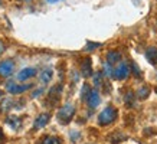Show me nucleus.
Listing matches in <instances>:
<instances>
[{
  "instance_id": "f257e3e1",
  "label": "nucleus",
  "mask_w": 157,
  "mask_h": 144,
  "mask_svg": "<svg viewBox=\"0 0 157 144\" xmlns=\"http://www.w3.org/2000/svg\"><path fill=\"white\" fill-rule=\"evenodd\" d=\"M74 115H75V107L72 104H65L61 110L58 111V123H61L63 125L69 124L71 120L74 118Z\"/></svg>"
},
{
  "instance_id": "f03ea898",
  "label": "nucleus",
  "mask_w": 157,
  "mask_h": 144,
  "mask_svg": "<svg viewBox=\"0 0 157 144\" xmlns=\"http://www.w3.org/2000/svg\"><path fill=\"white\" fill-rule=\"evenodd\" d=\"M117 115H118V111L115 110L114 107H107L98 115V123H100V125H109L111 123L115 121Z\"/></svg>"
},
{
  "instance_id": "7ed1b4c3",
  "label": "nucleus",
  "mask_w": 157,
  "mask_h": 144,
  "mask_svg": "<svg viewBox=\"0 0 157 144\" xmlns=\"http://www.w3.org/2000/svg\"><path fill=\"white\" fill-rule=\"evenodd\" d=\"M128 74H130L128 65L125 62H120L114 68V71H113V78L117 79V81H123V79H125V78L128 77Z\"/></svg>"
},
{
  "instance_id": "20e7f679",
  "label": "nucleus",
  "mask_w": 157,
  "mask_h": 144,
  "mask_svg": "<svg viewBox=\"0 0 157 144\" xmlns=\"http://www.w3.org/2000/svg\"><path fill=\"white\" fill-rule=\"evenodd\" d=\"M29 88H32V84H26V85H17V84H13V82H9L7 84V91L13 95H17L20 92L28 91Z\"/></svg>"
},
{
  "instance_id": "39448f33",
  "label": "nucleus",
  "mask_w": 157,
  "mask_h": 144,
  "mask_svg": "<svg viewBox=\"0 0 157 144\" xmlns=\"http://www.w3.org/2000/svg\"><path fill=\"white\" fill-rule=\"evenodd\" d=\"M86 102H88V107H90V108H97V107L100 105L101 98H100L98 91H95V89H91L90 95H88V98H86Z\"/></svg>"
},
{
  "instance_id": "423d86ee",
  "label": "nucleus",
  "mask_w": 157,
  "mask_h": 144,
  "mask_svg": "<svg viewBox=\"0 0 157 144\" xmlns=\"http://www.w3.org/2000/svg\"><path fill=\"white\" fill-rule=\"evenodd\" d=\"M13 68H14L13 61H10V59L3 61V62L0 63V75L2 77H9L10 74L13 72Z\"/></svg>"
},
{
  "instance_id": "0eeeda50",
  "label": "nucleus",
  "mask_w": 157,
  "mask_h": 144,
  "mask_svg": "<svg viewBox=\"0 0 157 144\" xmlns=\"http://www.w3.org/2000/svg\"><path fill=\"white\" fill-rule=\"evenodd\" d=\"M81 75L84 78H90L92 75V63L90 58H85L81 63Z\"/></svg>"
},
{
  "instance_id": "6e6552de",
  "label": "nucleus",
  "mask_w": 157,
  "mask_h": 144,
  "mask_svg": "<svg viewBox=\"0 0 157 144\" xmlns=\"http://www.w3.org/2000/svg\"><path fill=\"white\" fill-rule=\"evenodd\" d=\"M49 120H51V115L49 114H40L35 120V124H33V128L35 130H39V128H43L45 125L49 123Z\"/></svg>"
},
{
  "instance_id": "1a4fd4ad",
  "label": "nucleus",
  "mask_w": 157,
  "mask_h": 144,
  "mask_svg": "<svg viewBox=\"0 0 157 144\" xmlns=\"http://www.w3.org/2000/svg\"><path fill=\"white\" fill-rule=\"evenodd\" d=\"M35 75H36V69H33V68H25V69H22L17 74V79L19 81H25V79L35 77Z\"/></svg>"
},
{
  "instance_id": "9d476101",
  "label": "nucleus",
  "mask_w": 157,
  "mask_h": 144,
  "mask_svg": "<svg viewBox=\"0 0 157 144\" xmlns=\"http://www.w3.org/2000/svg\"><path fill=\"white\" fill-rule=\"evenodd\" d=\"M6 124L9 125L12 130H19L20 127H22V120H20L19 117H16V115H12V117H9L7 120H6Z\"/></svg>"
},
{
  "instance_id": "9b49d317",
  "label": "nucleus",
  "mask_w": 157,
  "mask_h": 144,
  "mask_svg": "<svg viewBox=\"0 0 157 144\" xmlns=\"http://www.w3.org/2000/svg\"><path fill=\"white\" fill-rule=\"evenodd\" d=\"M120 61H121V53H120L118 51H109V52L107 53V62H108L109 65L120 63Z\"/></svg>"
},
{
  "instance_id": "f8f14e48",
  "label": "nucleus",
  "mask_w": 157,
  "mask_h": 144,
  "mask_svg": "<svg viewBox=\"0 0 157 144\" xmlns=\"http://www.w3.org/2000/svg\"><path fill=\"white\" fill-rule=\"evenodd\" d=\"M61 89H62V86L56 85L49 91V101H51V104H56L58 101H59V92H61Z\"/></svg>"
},
{
  "instance_id": "ddd939ff",
  "label": "nucleus",
  "mask_w": 157,
  "mask_h": 144,
  "mask_svg": "<svg viewBox=\"0 0 157 144\" xmlns=\"http://www.w3.org/2000/svg\"><path fill=\"white\" fill-rule=\"evenodd\" d=\"M146 58H147V61L153 65H157V49L156 48H148L146 51Z\"/></svg>"
},
{
  "instance_id": "4468645a",
  "label": "nucleus",
  "mask_w": 157,
  "mask_h": 144,
  "mask_svg": "<svg viewBox=\"0 0 157 144\" xmlns=\"http://www.w3.org/2000/svg\"><path fill=\"white\" fill-rule=\"evenodd\" d=\"M22 104H23L22 101L16 102V101H13V100H5V101H3V104L0 105V110L7 111V110H10V108H16L14 105H22Z\"/></svg>"
},
{
  "instance_id": "2eb2a0df",
  "label": "nucleus",
  "mask_w": 157,
  "mask_h": 144,
  "mask_svg": "<svg viewBox=\"0 0 157 144\" xmlns=\"http://www.w3.org/2000/svg\"><path fill=\"white\" fill-rule=\"evenodd\" d=\"M125 140H127V135L123 134V133H120V131H117V133L109 135L111 144H118V143H121V141H125Z\"/></svg>"
},
{
  "instance_id": "dca6fc26",
  "label": "nucleus",
  "mask_w": 157,
  "mask_h": 144,
  "mask_svg": "<svg viewBox=\"0 0 157 144\" xmlns=\"http://www.w3.org/2000/svg\"><path fill=\"white\" fill-rule=\"evenodd\" d=\"M40 144H61V138L53 137V135H48L40 141Z\"/></svg>"
},
{
  "instance_id": "f3484780",
  "label": "nucleus",
  "mask_w": 157,
  "mask_h": 144,
  "mask_svg": "<svg viewBox=\"0 0 157 144\" xmlns=\"http://www.w3.org/2000/svg\"><path fill=\"white\" fill-rule=\"evenodd\" d=\"M52 69H45V71L40 74V81L42 82H49L52 79Z\"/></svg>"
},
{
  "instance_id": "a211bd4d",
  "label": "nucleus",
  "mask_w": 157,
  "mask_h": 144,
  "mask_svg": "<svg viewBox=\"0 0 157 144\" xmlns=\"http://www.w3.org/2000/svg\"><path fill=\"white\" fill-rule=\"evenodd\" d=\"M148 94H150V89H148L147 86H141L137 92V97L140 98V100H146V98L148 97Z\"/></svg>"
},
{
  "instance_id": "6ab92c4d",
  "label": "nucleus",
  "mask_w": 157,
  "mask_h": 144,
  "mask_svg": "<svg viewBox=\"0 0 157 144\" xmlns=\"http://www.w3.org/2000/svg\"><path fill=\"white\" fill-rule=\"evenodd\" d=\"M113 68H111V65H109L108 62L104 63V75H107V77H113Z\"/></svg>"
},
{
  "instance_id": "aec40b11",
  "label": "nucleus",
  "mask_w": 157,
  "mask_h": 144,
  "mask_svg": "<svg viewBox=\"0 0 157 144\" xmlns=\"http://www.w3.org/2000/svg\"><path fill=\"white\" fill-rule=\"evenodd\" d=\"M90 92H91V88L88 85H84V86H82V91H81L82 100L86 101V98H88V95H90Z\"/></svg>"
},
{
  "instance_id": "412c9836",
  "label": "nucleus",
  "mask_w": 157,
  "mask_h": 144,
  "mask_svg": "<svg viewBox=\"0 0 157 144\" xmlns=\"http://www.w3.org/2000/svg\"><path fill=\"white\" fill-rule=\"evenodd\" d=\"M133 101H134V94L131 91H128L125 94V102H127V105H133Z\"/></svg>"
},
{
  "instance_id": "4be33fe9",
  "label": "nucleus",
  "mask_w": 157,
  "mask_h": 144,
  "mask_svg": "<svg viewBox=\"0 0 157 144\" xmlns=\"http://www.w3.org/2000/svg\"><path fill=\"white\" fill-rule=\"evenodd\" d=\"M94 84H95L97 86H100V85H102V74H97L95 77H94Z\"/></svg>"
},
{
  "instance_id": "5701e85b",
  "label": "nucleus",
  "mask_w": 157,
  "mask_h": 144,
  "mask_svg": "<svg viewBox=\"0 0 157 144\" xmlns=\"http://www.w3.org/2000/svg\"><path fill=\"white\" fill-rule=\"evenodd\" d=\"M131 66H133V72H134V75H136V77H140L141 74H140V69H138L137 63H136V62H133V63H131Z\"/></svg>"
},
{
  "instance_id": "b1692460",
  "label": "nucleus",
  "mask_w": 157,
  "mask_h": 144,
  "mask_svg": "<svg viewBox=\"0 0 157 144\" xmlns=\"http://www.w3.org/2000/svg\"><path fill=\"white\" fill-rule=\"evenodd\" d=\"M97 46H100V43H88L86 49H88V51H92V48H97Z\"/></svg>"
},
{
  "instance_id": "393cba45",
  "label": "nucleus",
  "mask_w": 157,
  "mask_h": 144,
  "mask_svg": "<svg viewBox=\"0 0 157 144\" xmlns=\"http://www.w3.org/2000/svg\"><path fill=\"white\" fill-rule=\"evenodd\" d=\"M5 141H6V137H5V134H3L2 128H0V144H5Z\"/></svg>"
},
{
  "instance_id": "a878e982",
  "label": "nucleus",
  "mask_w": 157,
  "mask_h": 144,
  "mask_svg": "<svg viewBox=\"0 0 157 144\" xmlns=\"http://www.w3.org/2000/svg\"><path fill=\"white\" fill-rule=\"evenodd\" d=\"M42 92H43V89H38V91H35L33 94H32V97H33V98H35V97H38L39 94H42Z\"/></svg>"
},
{
  "instance_id": "bb28decb",
  "label": "nucleus",
  "mask_w": 157,
  "mask_h": 144,
  "mask_svg": "<svg viewBox=\"0 0 157 144\" xmlns=\"http://www.w3.org/2000/svg\"><path fill=\"white\" fill-rule=\"evenodd\" d=\"M3 51H5V45H3V43L0 42V53L3 52Z\"/></svg>"
},
{
  "instance_id": "cd10ccee",
  "label": "nucleus",
  "mask_w": 157,
  "mask_h": 144,
  "mask_svg": "<svg viewBox=\"0 0 157 144\" xmlns=\"http://www.w3.org/2000/svg\"><path fill=\"white\" fill-rule=\"evenodd\" d=\"M48 3H56V2H59V0H46Z\"/></svg>"
},
{
  "instance_id": "c85d7f7f",
  "label": "nucleus",
  "mask_w": 157,
  "mask_h": 144,
  "mask_svg": "<svg viewBox=\"0 0 157 144\" xmlns=\"http://www.w3.org/2000/svg\"><path fill=\"white\" fill-rule=\"evenodd\" d=\"M2 95H3V92H2V91H0V98H2Z\"/></svg>"
},
{
  "instance_id": "c756f323",
  "label": "nucleus",
  "mask_w": 157,
  "mask_h": 144,
  "mask_svg": "<svg viewBox=\"0 0 157 144\" xmlns=\"http://www.w3.org/2000/svg\"><path fill=\"white\" fill-rule=\"evenodd\" d=\"M156 94H157V86H156Z\"/></svg>"
}]
</instances>
